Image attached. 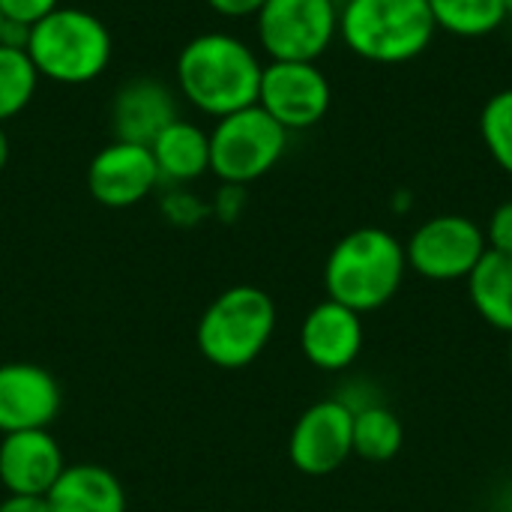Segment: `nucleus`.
Segmentation results:
<instances>
[{"instance_id": "obj_5", "label": "nucleus", "mask_w": 512, "mask_h": 512, "mask_svg": "<svg viewBox=\"0 0 512 512\" xmlns=\"http://www.w3.org/2000/svg\"><path fill=\"white\" fill-rule=\"evenodd\" d=\"M276 330V303L255 285L222 291L201 315L195 342L216 369H246L270 345Z\"/></svg>"}, {"instance_id": "obj_8", "label": "nucleus", "mask_w": 512, "mask_h": 512, "mask_svg": "<svg viewBox=\"0 0 512 512\" xmlns=\"http://www.w3.org/2000/svg\"><path fill=\"white\" fill-rule=\"evenodd\" d=\"M489 243L483 228L459 213L426 219L405 243V258L414 273L432 282H459L474 273Z\"/></svg>"}, {"instance_id": "obj_14", "label": "nucleus", "mask_w": 512, "mask_h": 512, "mask_svg": "<svg viewBox=\"0 0 512 512\" xmlns=\"http://www.w3.org/2000/svg\"><path fill=\"white\" fill-rule=\"evenodd\" d=\"M300 351L303 357L321 372H342L348 369L363 351V321L360 312L336 303L321 300L309 309L300 327Z\"/></svg>"}, {"instance_id": "obj_24", "label": "nucleus", "mask_w": 512, "mask_h": 512, "mask_svg": "<svg viewBox=\"0 0 512 512\" xmlns=\"http://www.w3.org/2000/svg\"><path fill=\"white\" fill-rule=\"evenodd\" d=\"M483 234H486L489 249L512 255V201H504V204H498L492 210L489 225L483 228Z\"/></svg>"}, {"instance_id": "obj_1", "label": "nucleus", "mask_w": 512, "mask_h": 512, "mask_svg": "<svg viewBox=\"0 0 512 512\" xmlns=\"http://www.w3.org/2000/svg\"><path fill=\"white\" fill-rule=\"evenodd\" d=\"M264 63L252 45L234 33L210 30L192 36L177 54V90L189 105L210 117H228L258 105Z\"/></svg>"}, {"instance_id": "obj_26", "label": "nucleus", "mask_w": 512, "mask_h": 512, "mask_svg": "<svg viewBox=\"0 0 512 512\" xmlns=\"http://www.w3.org/2000/svg\"><path fill=\"white\" fill-rule=\"evenodd\" d=\"M0 512H51L45 495H6L0 501Z\"/></svg>"}, {"instance_id": "obj_4", "label": "nucleus", "mask_w": 512, "mask_h": 512, "mask_svg": "<svg viewBox=\"0 0 512 512\" xmlns=\"http://www.w3.org/2000/svg\"><path fill=\"white\" fill-rule=\"evenodd\" d=\"M435 33L426 0H345L339 9V39L360 60L378 66L417 60Z\"/></svg>"}, {"instance_id": "obj_12", "label": "nucleus", "mask_w": 512, "mask_h": 512, "mask_svg": "<svg viewBox=\"0 0 512 512\" xmlns=\"http://www.w3.org/2000/svg\"><path fill=\"white\" fill-rule=\"evenodd\" d=\"M63 405L57 378L36 363L0 366V435L48 429Z\"/></svg>"}, {"instance_id": "obj_27", "label": "nucleus", "mask_w": 512, "mask_h": 512, "mask_svg": "<svg viewBox=\"0 0 512 512\" xmlns=\"http://www.w3.org/2000/svg\"><path fill=\"white\" fill-rule=\"evenodd\" d=\"M6 162H9V138H6L3 123H0V171L6 168Z\"/></svg>"}, {"instance_id": "obj_3", "label": "nucleus", "mask_w": 512, "mask_h": 512, "mask_svg": "<svg viewBox=\"0 0 512 512\" xmlns=\"http://www.w3.org/2000/svg\"><path fill=\"white\" fill-rule=\"evenodd\" d=\"M39 78L54 84H90L111 63V33L102 18L87 9L57 6L21 39Z\"/></svg>"}, {"instance_id": "obj_2", "label": "nucleus", "mask_w": 512, "mask_h": 512, "mask_svg": "<svg viewBox=\"0 0 512 512\" xmlns=\"http://www.w3.org/2000/svg\"><path fill=\"white\" fill-rule=\"evenodd\" d=\"M405 273V243L387 228L363 225L330 249L324 261V288L330 300L363 315L387 306L399 294Z\"/></svg>"}, {"instance_id": "obj_13", "label": "nucleus", "mask_w": 512, "mask_h": 512, "mask_svg": "<svg viewBox=\"0 0 512 512\" xmlns=\"http://www.w3.org/2000/svg\"><path fill=\"white\" fill-rule=\"evenodd\" d=\"M66 459L48 429L0 435V483L6 495H48Z\"/></svg>"}, {"instance_id": "obj_17", "label": "nucleus", "mask_w": 512, "mask_h": 512, "mask_svg": "<svg viewBox=\"0 0 512 512\" xmlns=\"http://www.w3.org/2000/svg\"><path fill=\"white\" fill-rule=\"evenodd\" d=\"M150 153L159 168V180L168 183L198 180L201 174L210 171V132H204L192 120L177 117L156 135Z\"/></svg>"}, {"instance_id": "obj_10", "label": "nucleus", "mask_w": 512, "mask_h": 512, "mask_svg": "<svg viewBox=\"0 0 512 512\" xmlns=\"http://www.w3.org/2000/svg\"><path fill=\"white\" fill-rule=\"evenodd\" d=\"M354 456V408L324 399L306 408L288 438V459L306 477H327Z\"/></svg>"}, {"instance_id": "obj_28", "label": "nucleus", "mask_w": 512, "mask_h": 512, "mask_svg": "<svg viewBox=\"0 0 512 512\" xmlns=\"http://www.w3.org/2000/svg\"><path fill=\"white\" fill-rule=\"evenodd\" d=\"M6 30H9V24H6V21H3V15H0V42L6 39Z\"/></svg>"}, {"instance_id": "obj_11", "label": "nucleus", "mask_w": 512, "mask_h": 512, "mask_svg": "<svg viewBox=\"0 0 512 512\" xmlns=\"http://www.w3.org/2000/svg\"><path fill=\"white\" fill-rule=\"evenodd\" d=\"M159 180V168L153 162L150 147L111 141L105 144L87 165V189L90 195L111 210L135 207L144 201Z\"/></svg>"}, {"instance_id": "obj_6", "label": "nucleus", "mask_w": 512, "mask_h": 512, "mask_svg": "<svg viewBox=\"0 0 512 512\" xmlns=\"http://www.w3.org/2000/svg\"><path fill=\"white\" fill-rule=\"evenodd\" d=\"M288 150L282 129L261 105L219 117L210 132V171L228 186H249L270 174Z\"/></svg>"}, {"instance_id": "obj_19", "label": "nucleus", "mask_w": 512, "mask_h": 512, "mask_svg": "<svg viewBox=\"0 0 512 512\" xmlns=\"http://www.w3.org/2000/svg\"><path fill=\"white\" fill-rule=\"evenodd\" d=\"M405 444L402 420L384 405L354 408V456L366 462H390Z\"/></svg>"}, {"instance_id": "obj_15", "label": "nucleus", "mask_w": 512, "mask_h": 512, "mask_svg": "<svg viewBox=\"0 0 512 512\" xmlns=\"http://www.w3.org/2000/svg\"><path fill=\"white\" fill-rule=\"evenodd\" d=\"M177 102L171 87H165L156 78H132L126 81L114 102H111V129L114 141H129V144H144L150 147L156 135L174 123Z\"/></svg>"}, {"instance_id": "obj_30", "label": "nucleus", "mask_w": 512, "mask_h": 512, "mask_svg": "<svg viewBox=\"0 0 512 512\" xmlns=\"http://www.w3.org/2000/svg\"><path fill=\"white\" fill-rule=\"evenodd\" d=\"M510 363H512V351H510Z\"/></svg>"}, {"instance_id": "obj_16", "label": "nucleus", "mask_w": 512, "mask_h": 512, "mask_svg": "<svg viewBox=\"0 0 512 512\" xmlns=\"http://www.w3.org/2000/svg\"><path fill=\"white\" fill-rule=\"evenodd\" d=\"M45 501L51 512H126V489L114 471L78 462L63 468Z\"/></svg>"}, {"instance_id": "obj_25", "label": "nucleus", "mask_w": 512, "mask_h": 512, "mask_svg": "<svg viewBox=\"0 0 512 512\" xmlns=\"http://www.w3.org/2000/svg\"><path fill=\"white\" fill-rule=\"evenodd\" d=\"M267 0H207V6L222 18H255Z\"/></svg>"}, {"instance_id": "obj_9", "label": "nucleus", "mask_w": 512, "mask_h": 512, "mask_svg": "<svg viewBox=\"0 0 512 512\" xmlns=\"http://www.w3.org/2000/svg\"><path fill=\"white\" fill-rule=\"evenodd\" d=\"M258 105L288 132L312 129L327 117L333 87L318 63L270 60L261 72Z\"/></svg>"}, {"instance_id": "obj_23", "label": "nucleus", "mask_w": 512, "mask_h": 512, "mask_svg": "<svg viewBox=\"0 0 512 512\" xmlns=\"http://www.w3.org/2000/svg\"><path fill=\"white\" fill-rule=\"evenodd\" d=\"M60 0H0V15L9 27L27 30L48 12H54Z\"/></svg>"}, {"instance_id": "obj_20", "label": "nucleus", "mask_w": 512, "mask_h": 512, "mask_svg": "<svg viewBox=\"0 0 512 512\" xmlns=\"http://www.w3.org/2000/svg\"><path fill=\"white\" fill-rule=\"evenodd\" d=\"M438 30L462 39H480L495 33L507 21L504 0H426Z\"/></svg>"}, {"instance_id": "obj_21", "label": "nucleus", "mask_w": 512, "mask_h": 512, "mask_svg": "<svg viewBox=\"0 0 512 512\" xmlns=\"http://www.w3.org/2000/svg\"><path fill=\"white\" fill-rule=\"evenodd\" d=\"M39 84V72L21 42H0V123L18 117Z\"/></svg>"}, {"instance_id": "obj_29", "label": "nucleus", "mask_w": 512, "mask_h": 512, "mask_svg": "<svg viewBox=\"0 0 512 512\" xmlns=\"http://www.w3.org/2000/svg\"><path fill=\"white\" fill-rule=\"evenodd\" d=\"M504 9H507V21H512V0H504Z\"/></svg>"}, {"instance_id": "obj_18", "label": "nucleus", "mask_w": 512, "mask_h": 512, "mask_svg": "<svg viewBox=\"0 0 512 512\" xmlns=\"http://www.w3.org/2000/svg\"><path fill=\"white\" fill-rule=\"evenodd\" d=\"M468 297L489 327L512 333V255L486 249L468 276Z\"/></svg>"}, {"instance_id": "obj_7", "label": "nucleus", "mask_w": 512, "mask_h": 512, "mask_svg": "<svg viewBox=\"0 0 512 512\" xmlns=\"http://www.w3.org/2000/svg\"><path fill=\"white\" fill-rule=\"evenodd\" d=\"M255 27L270 60L318 63L339 36V6L336 0H267Z\"/></svg>"}, {"instance_id": "obj_22", "label": "nucleus", "mask_w": 512, "mask_h": 512, "mask_svg": "<svg viewBox=\"0 0 512 512\" xmlns=\"http://www.w3.org/2000/svg\"><path fill=\"white\" fill-rule=\"evenodd\" d=\"M480 138L495 165L512 174V87L486 99L480 111Z\"/></svg>"}]
</instances>
